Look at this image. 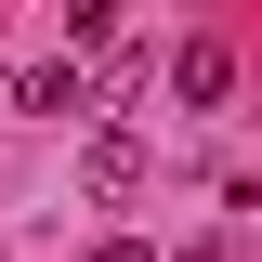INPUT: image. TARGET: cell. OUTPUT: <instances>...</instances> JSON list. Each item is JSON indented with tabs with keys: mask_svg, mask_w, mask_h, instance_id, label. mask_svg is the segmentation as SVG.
<instances>
[{
	"mask_svg": "<svg viewBox=\"0 0 262 262\" xmlns=\"http://www.w3.org/2000/svg\"><path fill=\"white\" fill-rule=\"evenodd\" d=\"M79 184H92V196H131V184H144V144H131V131H105L92 158H79Z\"/></svg>",
	"mask_w": 262,
	"mask_h": 262,
	"instance_id": "7a4b0ae2",
	"label": "cell"
},
{
	"mask_svg": "<svg viewBox=\"0 0 262 262\" xmlns=\"http://www.w3.org/2000/svg\"><path fill=\"white\" fill-rule=\"evenodd\" d=\"M79 105H105L79 66H39V79H27V118H79Z\"/></svg>",
	"mask_w": 262,
	"mask_h": 262,
	"instance_id": "3957f363",
	"label": "cell"
},
{
	"mask_svg": "<svg viewBox=\"0 0 262 262\" xmlns=\"http://www.w3.org/2000/svg\"><path fill=\"white\" fill-rule=\"evenodd\" d=\"M236 92V39H184L170 53V105H223Z\"/></svg>",
	"mask_w": 262,
	"mask_h": 262,
	"instance_id": "6da1fadb",
	"label": "cell"
},
{
	"mask_svg": "<svg viewBox=\"0 0 262 262\" xmlns=\"http://www.w3.org/2000/svg\"><path fill=\"white\" fill-rule=\"evenodd\" d=\"M92 262H144V236H105V249H92Z\"/></svg>",
	"mask_w": 262,
	"mask_h": 262,
	"instance_id": "277c9868",
	"label": "cell"
}]
</instances>
